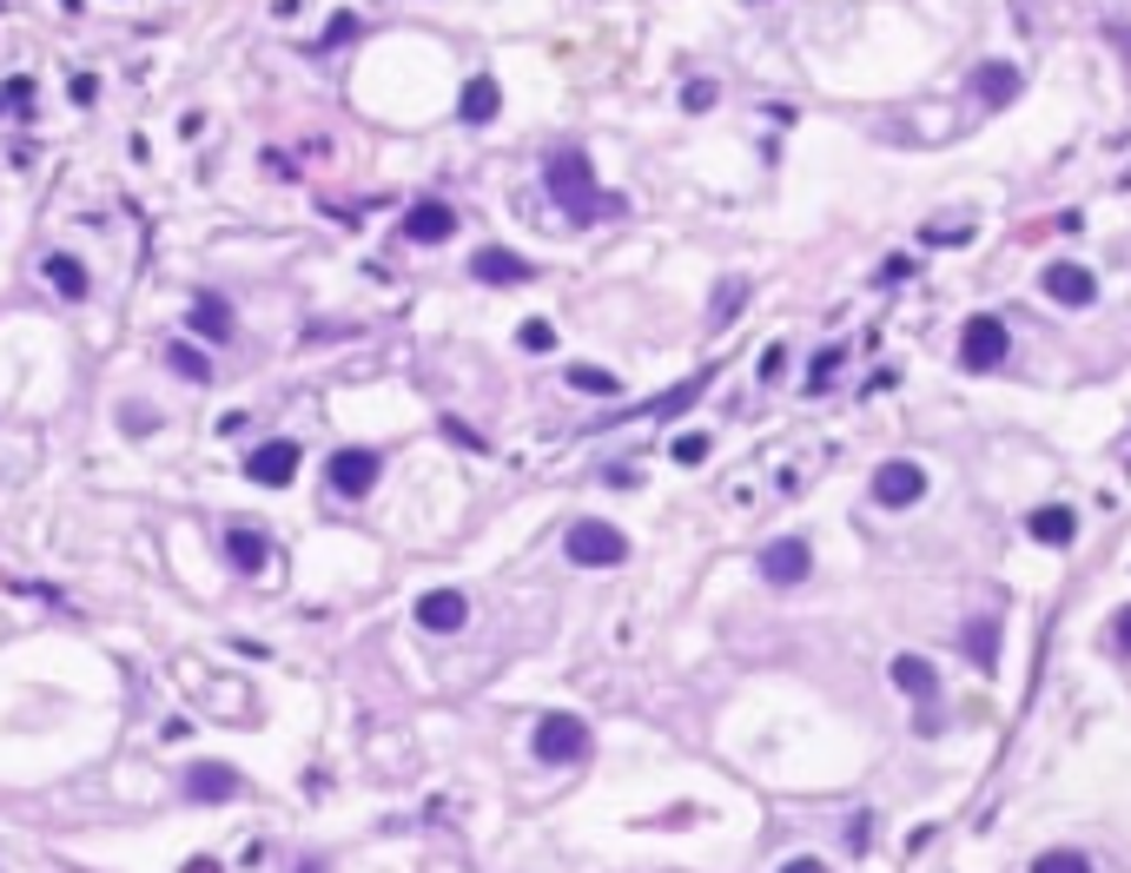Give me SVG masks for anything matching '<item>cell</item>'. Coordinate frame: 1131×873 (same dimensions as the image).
Listing matches in <instances>:
<instances>
[{
    "instance_id": "6da1fadb",
    "label": "cell",
    "mask_w": 1131,
    "mask_h": 873,
    "mask_svg": "<svg viewBox=\"0 0 1131 873\" xmlns=\"http://www.w3.org/2000/svg\"><path fill=\"white\" fill-rule=\"evenodd\" d=\"M543 185H550V199H556L576 225H589V219H602V212H622V199L596 185V172H589V152H583V146H556V152L543 159Z\"/></svg>"
},
{
    "instance_id": "7a4b0ae2",
    "label": "cell",
    "mask_w": 1131,
    "mask_h": 873,
    "mask_svg": "<svg viewBox=\"0 0 1131 873\" xmlns=\"http://www.w3.org/2000/svg\"><path fill=\"white\" fill-rule=\"evenodd\" d=\"M563 556L576 569H616V563H629V536L616 523H602V517H583V523H569Z\"/></svg>"
},
{
    "instance_id": "3957f363",
    "label": "cell",
    "mask_w": 1131,
    "mask_h": 873,
    "mask_svg": "<svg viewBox=\"0 0 1131 873\" xmlns=\"http://www.w3.org/2000/svg\"><path fill=\"white\" fill-rule=\"evenodd\" d=\"M1006 351H1013V331L993 311L967 318V331H960V364L967 371H993V364H1006Z\"/></svg>"
},
{
    "instance_id": "277c9868",
    "label": "cell",
    "mask_w": 1131,
    "mask_h": 873,
    "mask_svg": "<svg viewBox=\"0 0 1131 873\" xmlns=\"http://www.w3.org/2000/svg\"><path fill=\"white\" fill-rule=\"evenodd\" d=\"M583 755H589V722H576V715H543V722H536V762L569 768V762H583Z\"/></svg>"
},
{
    "instance_id": "5b68a950",
    "label": "cell",
    "mask_w": 1131,
    "mask_h": 873,
    "mask_svg": "<svg viewBox=\"0 0 1131 873\" xmlns=\"http://www.w3.org/2000/svg\"><path fill=\"white\" fill-rule=\"evenodd\" d=\"M1039 291H1046L1053 305H1066V311H1086V305L1099 298V278H1092L1079 258H1053V265L1039 272Z\"/></svg>"
},
{
    "instance_id": "8992f818",
    "label": "cell",
    "mask_w": 1131,
    "mask_h": 873,
    "mask_svg": "<svg viewBox=\"0 0 1131 873\" xmlns=\"http://www.w3.org/2000/svg\"><path fill=\"white\" fill-rule=\"evenodd\" d=\"M920 497H927V470L914 457H894V464L874 470V503L881 510H914Z\"/></svg>"
},
{
    "instance_id": "52a82bcc",
    "label": "cell",
    "mask_w": 1131,
    "mask_h": 873,
    "mask_svg": "<svg viewBox=\"0 0 1131 873\" xmlns=\"http://www.w3.org/2000/svg\"><path fill=\"white\" fill-rule=\"evenodd\" d=\"M298 457H305V450H298L291 437H271V444H258V450L245 457V477L265 483V490H285V483L298 477Z\"/></svg>"
},
{
    "instance_id": "ba28073f",
    "label": "cell",
    "mask_w": 1131,
    "mask_h": 873,
    "mask_svg": "<svg viewBox=\"0 0 1131 873\" xmlns=\"http://www.w3.org/2000/svg\"><path fill=\"white\" fill-rule=\"evenodd\" d=\"M808 569H814V550H808L801 536H775V543L761 550V576H768L775 589H794V583H808Z\"/></svg>"
},
{
    "instance_id": "9c48e42d",
    "label": "cell",
    "mask_w": 1131,
    "mask_h": 873,
    "mask_svg": "<svg viewBox=\"0 0 1131 873\" xmlns=\"http://www.w3.org/2000/svg\"><path fill=\"white\" fill-rule=\"evenodd\" d=\"M377 477H384V457L377 450H338L331 457V490L338 497H371Z\"/></svg>"
},
{
    "instance_id": "30bf717a",
    "label": "cell",
    "mask_w": 1131,
    "mask_h": 873,
    "mask_svg": "<svg viewBox=\"0 0 1131 873\" xmlns=\"http://www.w3.org/2000/svg\"><path fill=\"white\" fill-rule=\"evenodd\" d=\"M450 232H457V212H450L444 199H417V205L404 212V238H410V245H444Z\"/></svg>"
},
{
    "instance_id": "8fae6325",
    "label": "cell",
    "mask_w": 1131,
    "mask_h": 873,
    "mask_svg": "<svg viewBox=\"0 0 1131 873\" xmlns=\"http://www.w3.org/2000/svg\"><path fill=\"white\" fill-rule=\"evenodd\" d=\"M470 272H477L483 285H530V278H536V265L516 258V252H503V245H483V252L470 258Z\"/></svg>"
},
{
    "instance_id": "7c38bea8",
    "label": "cell",
    "mask_w": 1131,
    "mask_h": 873,
    "mask_svg": "<svg viewBox=\"0 0 1131 873\" xmlns=\"http://www.w3.org/2000/svg\"><path fill=\"white\" fill-rule=\"evenodd\" d=\"M417 622H424V629H437V636L463 629V622H470V603H463V589H430V596H417Z\"/></svg>"
},
{
    "instance_id": "4fadbf2b",
    "label": "cell",
    "mask_w": 1131,
    "mask_h": 873,
    "mask_svg": "<svg viewBox=\"0 0 1131 873\" xmlns=\"http://www.w3.org/2000/svg\"><path fill=\"white\" fill-rule=\"evenodd\" d=\"M894 689H907L914 702H940V675H933V662L927 656H894Z\"/></svg>"
},
{
    "instance_id": "5bb4252c",
    "label": "cell",
    "mask_w": 1131,
    "mask_h": 873,
    "mask_svg": "<svg viewBox=\"0 0 1131 873\" xmlns=\"http://www.w3.org/2000/svg\"><path fill=\"white\" fill-rule=\"evenodd\" d=\"M973 86H980L986 106H1013V99H1020V66H1013V60H986V66L973 73Z\"/></svg>"
},
{
    "instance_id": "9a60e30c",
    "label": "cell",
    "mask_w": 1131,
    "mask_h": 873,
    "mask_svg": "<svg viewBox=\"0 0 1131 873\" xmlns=\"http://www.w3.org/2000/svg\"><path fill=\"white\" fill-rule=\"evenodd\" d=\"M1026 530H1033V543H1073L1079 536V510H1066V503H1046V510H1033L1026 517Z\"/></svg>"
},
{
    "instance_id": "2e32d148",
    "label": "cell",
    "mask_w": 1131,
    "mask_h": 873,
    "mask_svg": "<svg viewBox=\"0 0 1131 873\" xmlns=\"http://www.w3.org/2000/svg\"><path fill=\"white\" fill-rule=\"evenodd\" d=\"M185 795H192V801H232V795H238V775H232L225 762H205V768L185 775Z\"/></svg>"
},
{
    "instance_id": "e0dca14e",
    "label": "cell",
    "mask_w": 1131,
    "mask_h": 873,
    "mask_svg": "<svg viewBox=\"0 0 1131 873\" xmlns=\"http://www.w3.org/2000/svg\"><path fill=\"white\" fill-rule=\"evenodd\" d=\"M497 106H503V86H497L490 73H477V79L463 86V99H457V113H463L470 126H483V119H497Z\"/></svg>"
},
{
    "instance_id": "ac0fdd59",
    "label": "cell",
    "mask_w": 1131,
    "mask_h": 873,
    "mask_svg": "<svg viewBox=\"0 0 1131 873\" xmlns=\"http://www.w3.org/2000/svg\"><path fill=\"white\" fill-rule=\"evenodd\" d=\"M225 556H232V569H245V576H258V569L271 563V543H265L258 530H232V536H225Z\"/></svg>"
},
{
    "instance_id": "d6986e66",
    "label": "cell",
    "mask_w": 1131,
    "mask_h": 873,
    "mask_svg": "<svg viewBox=\"0 0 1131 873\" xmlns=\"http://www.w3.org/2000/svg\"><path fill=\"white\" fill-rule=\"evenodd\" d=\"M46 285H53L60 298H86V265H79L73 252H46Z\"/></svg>"
},
{
    "instance_id": "ffe728a7",
    "label": "cell",
    "mask_w": 1131,
    "mask_h": 873,
    "mask_svg": "<svg viewBox=\"0 0 1131 873\" xmlns=\"http://www.w3.org/2000/svg\"><path fill=\"white\" fill-rule=\"evenodd\" d=\"M192 331H199V338H212V344H225V338H232V305L205 291V298L192 305Z\"/></svg>"
},
{
    "instance_id": "44dd1931",
    "label": "cell",
    "mask_w": 1131,
    "mask_h": 873,
    "mask_svg": "<svg viewBox=\"0 0 1131 873\" xmlns=\"http://www.w3.org/2000/svg\"><path fill=\"white\" fill-rule=\"evenodd\" d=\"M166 364H172L185 384H205V377H212V358H205V351H192V344H166Z\"/></svg>"
},
{
    "instance_id": "7402d4cb",
    "label": "cell",
    "mask_w": 1131,
    "mask_h": 873,
    "mask_svg": "<svg viewBox=\"0 0 1131 873\" xmlns=\"http://www.w3.org/2000/svg\"><path fill=\"white\" fill-rule=\"evenodd\" d=\"M1033 873H1092V861H1086L1079 848H1046V854L1033 861Z\"/></svg>"
},
{
    "instance_id": "603a6c76",
    "label": "cell",
    "mask_w": 1131,
    "mask_h": 873,
    "mask_svg": "<svg viewBox=\"0 0 1131 873\" xmlns=\"http://www.w3.org/2000/svg\"><path fill=\"white\" fill-rule=\"evenodd\" d=\"M569 384H576V391H589V397H616V377H609V371H596V364H576V371H569Z\"/></svg>"
},
{
    "instance_id": "cb8c5ba5",
    "label": "cell",
    "mask_w": 1131,
    "mask_h": 873,
    "mask_svg": "<svg viewBox=\"0 0 1131 873\" xmlns=\"http://www.w3.org/2000/svg\"><path fill=\"white\" fill-rule=\"evenodd\" d=\"M841 358H847L841 344H834V351H821V358L808 364V391H821V384H834V371H841Z\"/></svg>"
},
{
    "instance_id": "d4e9b609",
    "label": "cell",
    "mask_w": 1131,
    "mask_h": 873,
    "mask_svg": "<svg viewBox=\"0 0 1131 873\" xmlns=\"http://www.w3.org/2000/svg\"><path fill=\"white\" fill-rule=\"evenodd\" d=\"M516 344H523V351H556V331H550L543 318H530V324L516 331Z\"/></svg>"
},
{
    "instance_id": "484cf974",
    "label": "cell",
    "mask_w": 1131,
    "mask_h": 873,
    "mask_svg": "<svg viewBox=\"0 0 1131 873\" xmlns=\"http://www.w3.org/2000/svg\"><path fill=\"white\" fill-rule=\"evenodd\" d=\"M741 298H748V285H741V278H728V285H722V305H715V324H728V318L741 311Z\"/></svg>"
},
{
    "instance_id": "4316f807",
    "label": "cell",
    "mask_w": 1131,
    "mask_h": 873,
    "mask_svg": "<svg viewBox=\"0 0 1131 873\" xmlns=\"http://www.w3.org/2000/svg\"><path fill=\"white\" fill-rule=\"evenodd\" d=\"M358 33V13H331V26L318 33V46H338V40H351Z\"/></svg>"
},
{
    "instance_id": "83f0119b",
    "label": "cell",
    "mask_w": 1131,
    "mask_h": 873,
    "mask_svg": "<svg viewBox=\"0 0 1131 873\" xmlns=\"http://www.w3.org/2000/svg\"><path fill=\"white\" fill-rule=\"evenodd\" d=\"M682 106H689V113H708V106H715V86H708V79H689V86H682Z\"/></svg>"
},
{
    "instance_id": "f1b7e54d",
    "label": "cell",
    "mask_w": 1131,
    "mask_h": 873,
    "mask_svg": "<svg viewBox=\"0 0 1131 873\" xmlns=\"http://www.w3.org/2000/svg\"><path fill=\"white\" fill-rule=\"evenodd\" d=\"M702 457H708V437H702V430L675 437V464H702Z\"/></svg>"
},
{
    "instance_id": "f546056e",
    "label": "cell",
    "mask_w": 1131,
    "mask_h": 873,
    "mask_svg": "<svg viewBox=\"0 0 1131 873\" xmlns=\"http://www.w3.org/2000/svg\"><path fill=\"white\" fill-rule=\"evenodd\" d=\"M781 364H788V351H781V344H768V351H761V384H775V377H781Z\"/></svg>"
},
{
    "instance_id": "4dcf8cb0",
    "label": "cell",
    "mask_w": 1131,
    "mask_h": 873,
    "mask_svg": "<svg viewBox=\"0 0 1131 873\" xmlns=\"http://www.w3.org/2000/svg\"><path fill=\"white\" fill-rule=\"evenodd\" d=\"M7 99H13V106H26V99H33V79H26V73H20V79H7Z\"/></svg>"
},
{
    "instance_id": "1f68e13d",
    "label": "cell",
    "mask_w": 1131,
    "mask_h": 873,
    "mask_svg": "<svg viewBox=\"0 0 1131 873\" xmlns=\"http://www.w3.org/2000/svg\"><path fill=\"white\" fill-rule=\"evenodd\" d=\"M1112 642L1131 656V609H1119V622H1112Z\"/></svg>"
},
{
    "instance_id": "d6a6232c",
    "label": "cell",
    "mask_w": 1131,
    "mask_h": 873,
    "mask_svg": "<svg viewBox=\"0 0 1131 873\" xmlns=\"http://www.w3.org/2000/svg\"><path fill=\"white\" fill-rule=\"evenodd\" d=\"M781 873H828V861H814V854H801V861H788Z\"/></svg>"
},
{
    "instance_id": "836d02e7",
    "label": "cell",
    "mask_w": 1131,
    "mask_h": 873,
    "mask_svg": "<svg viewBox=\"0 0 1131 873\" xmlns=\"http://www.w3.org/2000/svg\"><path fill=\"white\" fill-rule=\"evenodd\" d=\"M1106 33H1112V40H1119V46L1131 53V26H1106Z\"/></svg>"
},
{
    "instance_id": "e575fe53",
    "label": "cell",
    "mask_w": 1131,
    "mask_h": 873,
    "mask_svg": "<svg viewBox=\"0 0 1131 873\" xmlns=\"http://www.w3.org/2000/svg\"><path fill=\"white\" fill-rule=\"evenodd\" d=\"M185 873H218V861H192Z\"/></svg>"
}]
</instances>
